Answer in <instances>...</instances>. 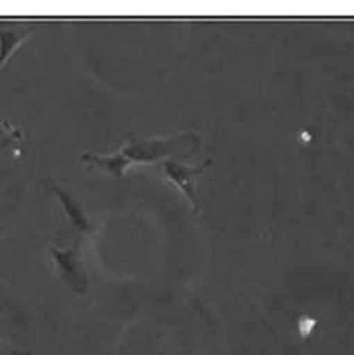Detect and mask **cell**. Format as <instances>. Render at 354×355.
I'll return each instance as SVG.
<instances>
[{"instance_id": "obj_2", "label": "cell", "mask_w": 354, "mask_h": 355, "mask_svg": "<svg viewBox=\"0 0 354 355\" xmlns=\"http://www.w3.org/2000/svg\"><path fill=\"white\" fill-rule=\"evenodd\" d=\"M28 36L31 32L23 24L0 23V69L6 64Z\"/></svg>"}, {"instance_id": "obj_5", "label": "cell", "mask_w": 354, "mask_h": 355, "mask_svg": "<svg viewBox=\"0 0 354 355\" xmlns=\"http://www.w3.org/2000/svg\"><path fill=\"white\" fill-rule=\"evenodd\" d=\"M0 124H2V121H0Z\"/></svg>"}, {"instance_id": "obj_1", "label": "cell", "mask_w": 354, "mask_h": 355, "mask_svg": "<svg viewBox=\"0 0 354 355\" xmlns=\"http://www.w3.org/2000/svg\"><path fill=\"white\" fill-rule=\"evenodd\" d=\"M50 252L57 264L58 270L62 273V278L76 294H84L87 290V273L83 259L80 255L78 243L67 250L50 246Z\"/></svg>"}, {"instance_id": "obj_3", "label": "cell", "mask_w": 354, "mask_h": 355, "mask_svg": "<svg viewBox=\"0 0 354 355\" xmlns=\"http://www.w3.org/2000/svg\"><path fill=\"white\" fill-rule=\"evenodd\" d=\"M51 191L57 194L58 199H60V202L63 203L66 209V214L69 215V218L72 220V223L78 227V229H81L84 232H92V224L88 221L80 202H78L67 190H65L63 187L57 184H51Z\"/></svg>"}, {"instance_id": "obj_6", "label": "cell", "mask_w": 354, "mask_h": 355, "mask_svg": "<svg viewBox=\"0 0 354 355\" xmlns=\"http://www.w3.org/2000/svg\"><path fill=\"white\" fill-rule=\"evenodd\" d=\"M0 312H2V309H0Z\"/></svg>"}, {"instance_id": "obj_4", "label": "cell", "mask_w": 354, "mask_h": 355, "mask_svg": "<svg viewBox=\"0 0 354 355\" xmlns=\"http://www.w3.org/2000/svg\"><path fill=\"white\" fill-rule=\"evenodd\" d=\"M19 136H22V135H19V133H17V132H15V133H12L11 136H9V137H6V139H5L2 144H0V153H2V151L5 150V148L8 146V144H9V142H11L12 139L15 141V137H19Z\"/></svg>"}]
</instances>
